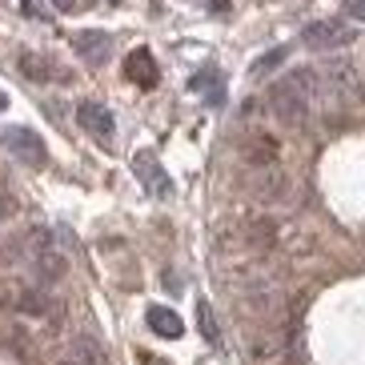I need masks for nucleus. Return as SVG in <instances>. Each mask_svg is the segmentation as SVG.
<instances>
[{"mask_svg":"<svg viewBox=\"0 0 365 365\" xmlns=\"http://www.w3.org/2000/svg\"><path fill=\"white\" fill-rule=\"evenodd\" d=\"M317 101V68H293L289 76H281L269 88V113L285 125V129H301L313 113Z\"/></svg>","mask_w":365,"mask_h":365,"instance_id":"nucleus-1","label":"nucleus"},{"mask_svg":"<svg viewBox=\"0 0 365 365\" xmlns=\"http://www.w3.org/2000/svg\"><path fill=\"white\" fill-rule=\"evenodd\" d=\"M9 253H0L4 261H24V265L33 269V277L41 281V285H53V281H61L68 273V261H65V253L56 249V241H53V233L48 229H29V233L21 237V241H12V245H4Z\"/></svg>","mask_w":365,"mask_h":365,"instance_id":"nucleus-2","label":"nucleus"},{"mask_svg":"<svg viewBox=\"0 0 365 365\" xmlns=\"http://www.w3.org/2000/svg\"><path fill=\"white\" fill-rule=\"evenodd\" d=\"M0 301H4L12 313H29V317H53V322L65 317V301H56L44 285H29V281L0 285Z\"/></svg>","mask_w":365,"mask_h":365,"instance_id":"nucleus-3","label":"nucleus"},{"mask_svg":"<svg viewBox=\"0 0 365 365\" xmlns=\"http://www.w3.org/2000/svg\"><path fill=\"white\" fill-rule=\"evenodd\" d=\"M245 197L257 205H281L289 201V177L281 165H265V169H245Z\"/></svg>","mask_w":365,"mask_h":365,"instance_id":"nucleus-4","label":"nucleus"},{"mask_svg":"<svg viewBox=\"0 0 365 365\" xmlns=\"http://www.w3.org/2000/svg\"><path fill=\"white\" fill-rule=\"evenodd\" d=\"M0 145H4V149H9L21 165H29V169H41V165L48 161L44 140L36 137L33 129H24V125H9V129H0Z\"/></svg>","mask_w":365,"mask_h":365,"instance_id":"nucleus-5","label":"nucleus"},{"mask_svg":"<svg viewBox=\"0 0 365 365\" xmlns=\"http://www.w3.org/2000/svg\"><path fill=\"white\" fill-rule=\"evenodd\" d=\"M357 93V68L349 61H329L317 68V97L325 101H349Z\"/></svg>","mask_w":365,"mask_h":365,"instance_id":"nucleus-6","label":"nucleus"},{"mask_svg":"<svg viewBox=\"0 0 365 365\" xmlns=\"http://www.w3.org/2000/svg\"><path fill=\"white\" fill-rule=\"evenodd\" d=\"M354 41H357V33L345 21H313L301 33V44L313 48V53H333V48H345V44H354Z\"/></svg>","mask_w":365,"mask_h":365,"instance_id":"nucleus-7","label":"nucleus"},{"mask_svg":"<svg viewBox=\"0 0 365 365\" xmlns=\"http://www.w3.org/2000/svg\"><path fill=\"white\" fill-rule=\"evenodd\" d=\"M277 241H281V229L273 217H245L237 225V245L249 249V253H269V249H277Z\"/></svg>","mask_w":365,"mask_h":365,"instance_id":"nucleus-8","label":"nucleus"},{"mask_svg":"<svg viewBox=\"0 0 365 365\" xmlns=\"http://www.w3.org/2000/svg\"><path fill=\"white\" fill-rule=\"evenodd\" d=\"M76 120H81V129H85L88 137H97L101 145H113V137H117V120H113V113H108L101 101H81V105H76Z\"/></svg>","mask_w":365,"mask_h":365,"instance_id":"nucleus-9","label":"nucleus"},{"mask_svg":"<svg viewBox=\"0 0 365 365\" xmlns=\"http://www.w3.org/2000/svg\"><path fill=\"white\" fill-rule=\"evenodd\" d=\"M281 157V145L269 133H249L245 140H241V165L245 169H265V165H277Z\"/></svg>","mask_w":365,"mask_h":365,"instance_id":"nucleus-10","label":"nucleus"},{"mask_svg":"<svg viewBox=\"0 0 365 365\" xmlns=\"http://www.w3.org/2000/svg\"><path fill=\"white\" fill-rule=\"evenodd\" d=\"M133 173H137V181L145 185L153 197H169V193H173L169 173L161 169V161H157L153 153H137V157H133Z\"/></svg>","mask_w":365,"mask_h":365,"instance_id":"nucleus-11","label":"nucleus"},{"mask_svg":"<svg viewBox=\"0 0 365 365\" xmlns=\"http://www.w3.org/2000/svg\"><path fill=\"white\" fill-rule=\"evenodd\" d=\"M125 76H129L137 88H153L157 81H161V68H157V61H153L149 48H133V53L125 56Z\"/></svg>","mask_w":365,"mask_h":365,"instance_id":"nucleus-12","label":"nucleus"},{"mask_svg":"<svg viewBox=\"0 0 365 365\" xmlns=\"http://www.w3.org/2000/svg\"><path fill=\"white\" fill-rule=\"evenodd\" d=\"M53 365H105V354L93 337H73V341L56 354Z\"/></svg>","mask_w":365,"mask_h":365,"instance_id":"nucleus-13","label":"nucleus"},{"mask_svg":"<svg viewBox=\"0 0 365 365\" xmlns=\"http://www.w3.org/2000/svg\"><path fill=\"white\" fill-rule=\"evenodd\" d=\"M73 48H76V56H81L85 65H105L108 48H113V36L97 33V29H88V33H76L73 36Z\"/></svg>","mask_w":365,"mask_h":365,"instance_id":"nucleus-14","label":"nucleus"},{"mask_svg":"<svg viewBox=\"0 0 365 365\" xmlns=\"http://www.w3.org/2000/svg\"><path fill=\"white\" fill-rule=\"evenodd\" d=\"M145 322H149V329L157 333V337H165V341H177L185 333V322L173 309H165V305H153V309L145 313Z\"/></svg>","mask_w":365,"mask_h":365,"instance_id":"nucleus-15","label":"nucleus"},{"mask_svg":"<svg viewBox=\"0 0 365 365\" xmlns=\"http://www.w3.org/2000/svg\"><path fill=\"white\" fill-rule=\"evenodd\" d=\"M16 68H21L29 81H65V73H61L48 56H41V53H21V56H16Z\"/></svg>","mask_w":365,"mask_h":365,"instance_id":"nucleus-16","label":"nucleus"},{"mask_svg":"<svg viewBox=\"0 0 365 365\" xmlns=\"http://www.w3.org/2000/svg\"><path fill=\"white\" fill-rule=\"evenodd\" d=\"M193 88H197V93H209V101L221 105V73H213V68H209V73H197L193 76Z\"/></svg>","mask_w":365,"mask_h":365,"instance_id":"nucleus-17","label":"nucleus"},{"mask_svg":"<svg viewBox=\"0 0 365 365\" xmlns=\"http://www.w3.org/2000/svg\"><path fill=\"white\" fill-rule=\"evenodd\" d=\"M201 333H205V341L209 345H221V329H217V317H213V309H209V305H205L201 301Z\"/></svg>","mask_w":365,"mask_h":365,"instance_id":"nucleus-18","label":"nucleus"},{"mask_svg":"<svg viewBox=\"0 0 365 365\" xmlns=\"http://www.w3.org/2000/svg\"><path fill=\"white\" fill-rule=\"evenodd\" d=\"M281 61H285V48H273V53H265V56H261V61H257V65L249 68V73H253V76H265L269 68H277Z\"/></svg>","mask_w":365,"mask_h":365,"instance_id":"nucleus-19","label":"nucleus"},{"mask_svg":"<svg viewBox=\"0 0 365 365\" xmlns=\"http://www.w3.org/2000/svg\"><path fill=\"white\" fill-rule=\"evenodd\" d=\"M21 12L33 16V21H48V9H44L41 0H21Z\"/></svg>","mask_w":365,"mask_h":365,"instance_id":"nucleus-20","label":"nucleus"},{"mask_svg":"<svg viewBox=\"0 0 365 365\" xmlns=\"http://www.w3.org/2000/svg\"><path fill=\"white\" fill-rule=\"evenodd\" d=\"M345 12H349L354 21H361V24H365V0H345Z\"/></svg>","mask_w":365,"mask_h":365,"instance_id":"nucleus-21","label":"nucleus"},{"mask_svg":"<svg viewBox=\"0 0 365 365\" xmlns=\"http://www.w3.org/2000/svg\"><path fill=\"white\" fill-rule=\"evenodd\" d=\"M197 4H205V9H213V12H225L229 9V0H197Z\"/></svg>","mask_w":365,"mask_h":365,"instance_id":"nucleus-22","label":"nucleus"},{"mask_svg":"<svg viewBox=\"0 0 365 365\" xmlns=\"http://www.w3.org/2000/svg\"><path fill=\"white\" fill-rule=\"evenodd\" d=\"M48 4H53L56 12H73L76 9V0H48Z\"/></svg>","mask_w":365,"mask_h":365,"instance_id":"nucleus-23","label":"nucleus"},{"mask_svg":"<svg viewBox=\"0 0 365 365\" xmlns=\"http://www.w3.org/2000/svg\"><path fill=\"white\" fill-rule=\"evenodd\" d=\"M4 213H12V201H9V197H0V217H4Z\"/></svg>","mask_w":365,"mask_h":365,"instance_id":"nucleus-24","label":"nucleus"},{"mask_svg":"<svg viewBox=\"0 0 365 365\" xmlns=\"http://www.w3.org/2000/svg\"><path fill=\"white\" fill-rule=\"evenodd\" d=\"M4 108H9V97H4V93H0V113H4Z\"/></svg>","mask_w":365,"mask_h":365,"instance_id":"nucleus-25","label":"nucleus"}]
</instances>
